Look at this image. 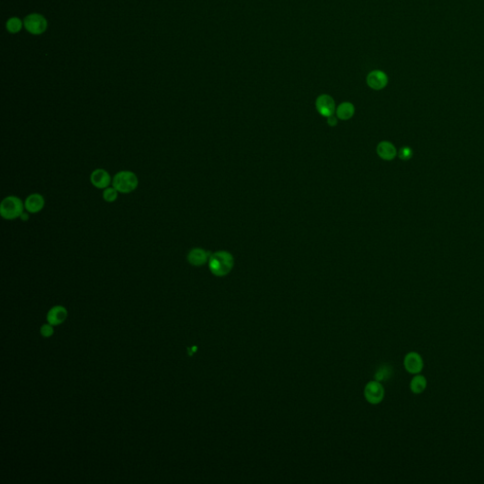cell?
Listing matches in <instances>:
<instances>
[{
	"label": "cell",
	"instance_id": "17",
	"mask_svg": "<svg viewBox=\"0 0 484 484\" xmlns=\"http://www.w3.org/2000/svg\"><path fill=\"white\" fill-rule=\"evenodd\" d=\"M118 191L115 187H107L103 191L104 201L113 202L118 199Z\"/></svg>",
	"mask_w": 484,
	"mask_h": 484
},
{
	"label": "cell",
	"instance_id": "19",
	"mask_svg": "<svg viewBox=\"0 0 484 484\" xmlns=\"http://www.w3.org/2000/svg\"><path fill=\"white\" fill-rule=\"evenodd\" d=\"M412 156V151L408 147H404L399 151V157L402 160H408Z\"/></svg>",
	"mask_w": 484,
	"mask_h": 484
},
{
	"label": "cell",
	"instance_id": "5",
	"mask_svg": "<svg viewBox=\"0 0 484 484\" xmlns=\"http://www.w3.org/2000/svg\"><path fill=\"white\" fill-rule=\"evenodd\" d=\"M25 28L32 34H41L48 27L47 20L40 14H30L25 18Z\"/></svg>",
	"mask_w": 484,
	"mask_h": 484
},
{
	"label": "cell",
	"instance_id": "6",
	"mask_svg": "<svg viewBox=\"0 0 484 484\" xmlns=\"http://www.w3.org/2000/svg\"><path fill=\"white\" fill-rule=\"evenodd\" d=\"M316 108L320 115L325 118L331 117L336 113V104L329 95H321L316 100Z\"/></svg>",
	"mask_w": 484,
	"mask_h": 484
},
{
	"label": "cell",
	"instance_id": "10",
	"mask_svg": "<svg viewBox=\"0 0 484 484\" xmlns=\"http://www.w3.org/2000/svg\"><path fill=\"white\" fill-rule=\"evenodd\" d=\"M209 253L201 248H194L187 255V261L197 267L204 265L209 260Z\"/></svg>",
	"mask_w": 484,
	"mask_h": 484
},
{
	"label": "cell",
	"instance_id": "4",
	"mask_svg": "<svg viewBox=\"0 0 484 484\" xmlns=\"http://www.w3.org/2000/svg\"><path fill=\"white\" fill-rule=\"evenodd\" d=\"M385 395L384 388L379 381H370L364 388V397L368 403L377 405L383 400Z\"/></svg>",
	"mask_w": 484,
	"mask_h": 484
},
{
	"label": "cell",
	"instance_id": "7",
	"mask_svg": "<svg viewBox=\"0 0 484 484\" xmlns=\"http://www.w3.org/2000/svg\"><path fill=\"white\" fill-rule=\"evenodd\" d=\"M387 74L381 70H373L367 76V84L373 90H382L387 86Z\"/></svg>",
	"mask_w": 484,
	"mask_h": 484
},
{
	"label": "cell",
	"instance_id": "8",
	"mask_svg": "<svg viewBox=\"0 0 484 484\" xmlns=\"http://www.w3.org/2000/svg\"><path fill=\"white\" fill-rule=\"evenodd\" d=\"M404 366L408 373L413 374L421 373L424 368L422 357L416 352H409L404 359Z\"/></svg>",
	"mask_w": 484,
	"mask_h": 484
},
{
	"label": "cell",
	"instance_id": "1",
	"mask_svg": "<svg viewBox=\"0 0 484 484\" xmlns=\"http://www.w3.org/2000/svg\"><path fill=\"white\" fill-rule=\"evenodd\" d=\"M234 257L226 251L216 252L208 260L210 271L216 276L227 275L234 267Z\"/></svg>",
	"mask_w": 484,
	"mask_h": 484
},
{
	"label": "cell",
	"instance_id": "9",
	"mask_svg": "<svg viewBox=\"0 0 484 484\" xmlns=\"http://www.w3.org/2000/svg\"><path fill=\"white\" fill-rule=\"evenodd\" d=\"M90 180L92 185L97 188H107L111 183V177L106 170L97 168L91 174Z\"/></svg>",
	"mask_w": 484,
	"mask_h": 484
},
{
	"label": "cell",
	"instance_id": "14",
	"mask_svg": "<svg viewBox=\"0 0 484 484\" xmlns=\"http://www.w3.org/2000/svg\"><path fill=\"white\" fill-rule=\"evenodd\" d=\"M355 114V107L350 102H342L339 104L336 109V116L340 120H348L353 118Z\"/></svg>",
	"mask_w": 484,
	"mask_h": 484
},
{
	"label": "cell",
	"instance_id": "12",
	"mask_svg": "<svg viewBox=\"0 0 484 484\" xmlns=\"http://www.w3.org/2000/svg\"><path fill=\"white\" fill-rule=\"evenodd\" d=\"M45 205V200L40 194L29 195L25 201V208L30 213L40 212Z\"/></svg>",
	"mask_w": 484,
	"mask_h": 484
},
{
	"label": "cell",
	"instance_id": "15",
	"mask_svg": "<svg viewBox=\"0 0 484 484\" xmlns=\"http://www.w3.org/2000/svg\"><path fill=\"white\" fill-rule=\"evenodd\" d=\"M427 385H428V381L426 379V377L424 375L417 373L410 381L409 387L413 394H420L426 390Z\"/></svg>",
	"mask_w": 484,
	"mask_h": 484
},
{
	"label": "cell",
	"instance_id": "20",
	"mask_svg": "<svg viewBox=\"0 0 484 484\" xmlns=\"http://www.w3.org/2000/svg\"><path fill=\"white\" fill-rule=\"evenodd\" d=\"M327 118V124L329 126H336L337 123H338V119H337V117H334V116H331V117H328Z\"/></svg>",
	"mask_w": 484,
	"mask_h": 484
},
{
	"label": "cell",
	"instance_id": "3",
	"mask_svg": "<svg viewBox=\"0 0 484 484\" xmlns=\"http://www.w3.org/2000/svg\"><path fill=\"white\" fill-rule=\"evenodd\" d=\"M23 203L19 198L9 196L0 204V214L5 220H14L23 214Z\"/></svg>",
	"mask_w": 484,
	"mask_h": 484
},
{
	"label": "cell",
	"instance_id": "18",
	"mask_svg": "<svg viewBox=\"0 0 484 484\" xmlns=\"http://www.w3.org/2000/svg\"><path fill=\"white\" fill-rule=\"evenodd\" d=\"M54 333V329H53V326L52 325H44L41 327V334L43 337L45 338H49L53 335Z\"/></svg>",
	"mask_w": 484,
	"mask_h": 484
},
{
	"label": "cell",
	"instance_id": "2",
	"mask_svg": "<svg viewBox=\"0 0 484 484\" xmlns=\"http://www.w3.org/2000/svg\"><path fill=\"white\" fill-rule=\"evenodd\" d=\"M139 186L137 176L131 171H120L117 173L113 180V187L118 192L131 193Z\"/></svg>",
	"mask_w": 484,
	"mask_h": 484
},
{
	"label": "cell",
	"instance_id": "16",
	"mask_svg": "<svg viewBox=\"0 0 484 484\" xmlns=\"http://www.w3.org/2000/svg\"><path fill=\"white\" fill-rule=\"evenodd\" d=\"M21 28H22V22H21L19 18H16V17H14V18H11L10 20L7 22V28L8 30L12 33H16L20 30Z\"/></svg>",
	"mask_w": 484,
	"mask_h": 484
},
{
	"label": "cell",
	"instance_id": "11",
	"mask_svg": "<svg viewBox=\"0 0 484 484\" xmlns=\"http://www.w3.org/2000/svg\"><path fill=\"white\" fill-rule=\"evenodd\" d=\"M67 310L62 305H56L52 307L48 313V322L52 325H59L62 324L67 318Z\"/></svg>",
	"mask_w": 484,
	"mask_h": 484
},
{
	"label": "cell",
	"instance_id": "13",
	"mask_svg": "<svg viewBox=\"0 0 484 484\" xmlns=\"http://www.w3.org/2000/svg\"><path fill=\"white\" fill-rule=\"evenodd\" d=\"M376 152L378 154V156L382 158L383 160H387V161H390V160L394 159V157L396 156V149L392 143L388 142V141H382L378 145H377V148H376Z\"/></svg>",
	"mask_w": 484,
	"mask_h": 484
}]
</instances>
